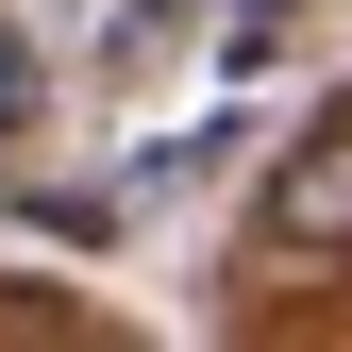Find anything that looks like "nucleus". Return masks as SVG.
I'll return each instance as SVG.
<instances>
[{"label":"nucleus","mask_w":352,"mask_h":352,"mask_svg":"<svg viewBox=\"0 0 352 352\" xmlns=\"http://www.w3.org/2000/svg\"><path fill=\"white\" fill-rule=\"evenodd\" d=\"M269 235H285V252H352V118L269 168Z\"/></svg>","instance_id":"f257e3e1"}]
</instances>
